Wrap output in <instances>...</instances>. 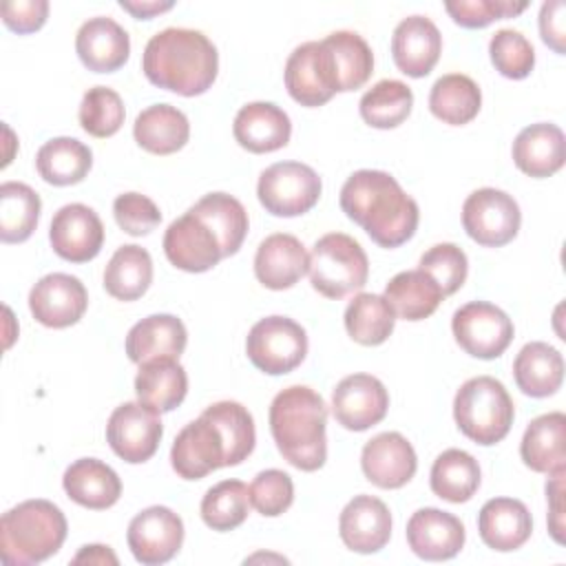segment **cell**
<instances>
[{"label":"cell","instance_id":"cell-19","mask_svg":"<svg viewBox=\"0 0 566 566\" xmlns=\"http://www.w3.org/2000/svg\"><path fill=\"white\" fill-rule=\"evenodd\" d=\"M360 469L378 489H400L416 475L418 458L402 433L385 431L365 442Z\"/></svg>","mask_w":566,"mask_h":566},{"label":"cell","instance_id":"cell-32","mask_svg":"<svg viewBox=\"0 0 566 566\" xmlns=\"http://www.w3.org/2000/svg\"><path fill=\"white\" fill-rule=\"evenodd\" d=\"M135 142L153 155H172L181 150L190 137L188 117L170 104H153L144 108L133 124Z\"/></svg>","mask_w":566,"mask_h":566},{"label":"cell","instance_id":"cell-1","mask_svg":"<svg viewBox=\"0 0 566 566\" xmlns=\"http://www.w3.org/2000/svg\"><path fill=\"white\" fill-rule=\"evenodd\" d=\"M340 210L380 248L407 243L418 228V203L385 170H356L340 188Z\"/></svg>","mask_w":566,"mask_h":566},{"label":"cell","instance_id":"cell-6","mask_svg":"<svg viewBox=\"0 0 566 566\" xmlns=\"http://www.w3.org/2000/svg\"><path fill=\"white\" fill-rule=\"evenodd\" d=\"M307 272L318 294L338 301L367 283L369 261L356 239L343 232H329L314 243Z\"/></svg>","mask_w":566,"mask_h":566},{"label":"cell","instance_id":"cell-53","mask_svg":"<svg viewBox=\"0 0 566 566\" xmlns=\"http://www.w3.org/2000/svg\"><path fill=\"white\" fill-rule=\"evenodd\" d=\"M566 4L562 0H548L539 9V35L555 53L566 51Z\"/></svg>","mask_w":566,"mask_h":566},{"label":"cell","instance_id":"cell-38","mask_svg":"<svg viewBox=\"0 0 566 566\" xmlns=\"http://www.w3.org/2000/svg\"><path fill=\"white\" fill-rule=\"evenodd\" d=\"M480 86L462 73H449L433 82L429 93V111L444 124L464 126L480 113Z\"/></svg>","mask_w":566,"mask_h":566},{"label":"cell","instance_id":"cell-40","mask_svg":"<svg viewBox=\"0 0 566 566\" xmlns=\"http://www.w3.org/2000/svg\"><path fill=\"white\" fill-rule=\"evenodd\" d=\"M429 484L431 491L447 502H469L480 489V464L462 449H447L433 460Z\"/></svg>","mask_w":566,"mask_h":566},{"label":"cell","instance_id":"cell-41","mask_svg":"<svg viewBox=\"0 0 566 566\" xmlns=\"http://www.w3.org/2000/svg\"><path fill=\"white\" fill-rule=\"evenodd\" d=\"M42 201L40 195L22 181L0 186V241L22 243L38 228Z\"/></svg>","mask_w":566,"mask_h":566},{"label":"cell","instance_id":"cell-51","mask_svg":"<svg viewBox=\"0 0 566 566\" xmlns=\"http://www.w3.org/2000/svg\"><path fill=\"white\" fill-rule=\"evenodd\" d=\"M113 214L117 226L130 237H144L153 232L161 221V212L155 201L139 192L119 195L113 201Z\"/></svg>","mask_w":566,"mask_h":566},{"label":"cell","instance_id":"cell-36","mask_svg":"<svg viewBox=\"0 0 566 566\" xmlns=\"http://www.w3.org/2000/svg\"><path fill=\"white\" fill-rule=\"evenodd\" d=\"M382 296L391 305L394 314L398 318H405V321L429 318L444 298L438 283L429 274H424L422 270L398 272L385 285Z\"/></svg>","mask_w":566,"mask_h":566},{"label":"cell","instance_id":"cell-31","mask_svg":"<svg viewBox=\"0 0 566 566\" xmlns=\"http://www.w3.org/2000/svg\"><path fill=\"white\" fill-rule=\"evenodd\" d=\"M513 378L517 389L531 398L553 396L564 382V358L548 343H526L513 360Z\"/></svg>","mask_w":566,"mask_h":566},{"label":"cell","instance_id":"cell-26","mask_svg":"<svg viewBox=\"0 0 566 566\" xmlns=\"http://www.w3.org/2000/svg\"><path fill=\"white\" fill-rule=\"evenodd\" d=\"M480 539L500 553L517 551L533 533V517L524 502L513 497H493L478 513Z\"/></svg>","mask_w":566,"mask_h":566},{"label":"cell","instance_id":"cell-22","mask_svg":"<svg viewBox=\"0 0 566 566\" xmlns=\"http://www.w3.org/2000/svg\"><path fill=\"white\" fill-rule=\"evenodd\" d=\"M442 53V35L424 15H409L398 22L391 35V57L400 73L424 77L433 71Z\"/></svg>","mask_w":566,"mask_h":566},{"label":"cell","instance_id":"cell-52","mask_svg":"<svg viewBox=\"0 0 566 566\" xmlns=\"http://www.w3.org/2000/svg\"><path fill=\"white\" fill-rule=\"evenodd\" d=\"M0 11L7 29L24 35L44 27L49 15V2L46 0H11V2H2Z\"/></svg>","mask_w":566,"mask_h":566},{"label":"cell","instance_id":"cell-12","mask_svg":"<svg viewBox=\"0 0 566 566\" xmlns=\"http://www.w3.org/2000/svg\"><path fill=\"white\" fill-rule=\"evenodd\" d=\"M126 542L139 564H166L179 553L184 544V522L168 506H148L130 520Z\"/></svg>","mask_w":566,"mask_h":566},{"label":"cell","instance_id":"cell-28","mask_svg":"<svg viewBox=\"0 0 566 566\" xmlns=\"http://www.w3.org/2000/svg\"><path fill=\"white\" fill-rule=\"evenodd\" d=\"M515 166L535 179L555 175L566 161V139L559 126L539 122L520 130L513 142Z\"/></svg>","mask_w":566,"mask_h":566},{"label":"cell","instance_id":"cell-16","mask_svg":"<svg viewBox=\"0 0 566 566\" xmlns=\"http://www.w3.org/2000/svg\"><path fill=\"white\" fill-rule=\"evenodd\" d=\"M49 241L60 259L71 263H86L102 250V219L93 208L84 203H66L51 219Z\"/></svg>","mask_w":566,"mask_h":566},{"label":"cell","instance_id":"cell-9","mask_svg":"<svg viewBox=\"0 0 566 566\" xmlns=\"http://www.w3.org/2000/svg\"><path fill=\"white\" fill-rule=\"evenodd\" d=\"M522 212L517 201L497 188H480L464 199V232L484 248H502L517 237Z\"/></svg>","mask_w":566,"mask_h":566},{"label":"cell","instance_id":"cell-2","mask_svg":"<svg viewBox=\"0 0 566 566\" xmlns=\"http://www.w3.org/2000/svg\"><path fill=\"white\" fill-rule=\"evenodd\" d=\"M142 71L150 84L195 97L214 84L219 53L201 31L170 27L148 40L142 55Z\"/></svg>","mask_w":566,"mask_h":566},{"label":"cell","instance_id":"cell-14","mask_svg":"<svg viewBox=\"0 0 566 566\" xmlns=\"http://www.w3.org/2000/svg\"><path fill=\"white\" fill-rule=\"evenodd\" d=\"M285 88L301 106H323L336 95L332 60L323 42L298 44L285 62Z\"/></svg>","mask_w":566,"mask_h":566},{"label":"cell","instance_id":"cell-43","mask_svg":"<svg viewBox=\"0 0 566 566\" xmlns=\"http://www.w3.org/2000/svg\"><path fill=\"white\" fill-rule=\"evenodd\" d=\"M413 106L411 88L400 80H380L376 82L358 104L360 117L374 128H396L400 126Z\"/></svg>","mask_w":566,"mask_h":566},{"label":"cell","instance_id":"cell-55","mask_svg":"<svg viewBox=\"0 0 566 566\" xmlns=\"http://www.w3.org/2000/svg\"><path fill=\"white\" fill-rule=\"evenodd\" d=\"M119 7L128 11L137 20H150L164 11H170L175 2H157V0H119Z\"/></svg>","mask_w":566,"mask_h":566},{"label":"cell","instance_id":"cell-42","mask_svg":"<svg viewBox=\"0 0 566 566\" xmlns=\"http://www.w3.org/2000/svg\"><path fill=\"white\" fill-rule=\"evenodd\" d=\"M396 325V314L385 296L360 292L345 310V329L358 345L374 347L385 343Z\"/></svg>","mask_w":566,"mask_h":566},{"label":"cell","instance_id":"cell-10","mask_svg":"<svg viewBox=\"0 0 566 566\" xmlns=\"http://www.w3.org/2000/svg\"><path fill=\"white\" fill-rule=\"evenodd\" d=\"M455 343L473 358L493 360L506 352L513 340V321L493 303L471 301L455 310L451 318Z\"/></svg>","mask_w":566,"mask_h":566},{"label":"cell","instance_id":"cell-17","mask_svg":"<svg viewBox=\"0 0 566 566\" xmlns=\"http://www.w3.org/2000/svg\"><path fill=\"white\" fill-rule=\"evenodd\" d=\"M387 409L389 394L371 374L345 376L332 391L334 418L349 431H367L387 416Z\"/></svg>","mask_w":566,"mask_h":566},{"label":"cell","instance_id":"cell-7","mask_svg":"<svg viewBox=\"0 0 566 566\" xmlns=\"http://www.w3.org/2000/svg\"><path fill=\"white\" fill-rule=\"evenodd\" d=\"M321 177L301 161H276L259 175L256 197L274 217H298L310 212L321 197Z\"/></svg>","mask_w":566,"mask_h":566},{"label":"cell","instance_id":"cell-47","mask_svg":"<svg viewBox=\"0 0 566 566\" xmlns=\"http://www.w3.org/2000/svg\"><path fill=\"white\" fill-rule=\"evenodd\" d=\"M489 55L495 71L509 80H524L535 66L533 44L515 29H500L489 42Z\"/></svg>","mask_w":566,"mask_h":566},{"label":"cell","instance_id":"cell-39","mask_svg":"<svg viewBox=\"0 0 566 566\" xmlns=\"http://www.w3.org/2000/svg\"><path fill=\"white\" fill-rule=\"evenodd\" d=\"M153 283L150 254L130 243L115 250L104 270V290L117 301H137Z\"/></svg>","mask_w":566,"mask_h":566},{"label":"cell","instance_id":"cell-45","mask_svg":"<svg viewBox=\"0 0 566 566\" xmlns=\"http://www.w3.org/2000/svg\"><path fill=\"white\" fill-rule=\"evenodd\" d=\"M203 413H208L219 427L226 442V467L241 464L254 449L256 431L252 413L234 400H221L210 405Z\"/></svg>","mask_w":566,"mask_h":566},{"label":"cell","instance_id":"cell-23","mask_svg":"<svg viewBox=\"0 0 566 566\" xmlns=\"http://www.w3.org/2000/svg\"><path fill=\"white\" fill-rule=\"evenodd\" d=\"M310 270L305 245L285 232L265 237L254 254V276L268 290H287Z\"/></svg>","mask_w":566,"mask_h":566},{"label":"cell","instance_id":"cell-29","mask_svg":"<svg viewBox=\"0 0 566 566\" xmlns=\"http://www.w3.org/2000/svg\"><path fill=\"white\" fill-rule=\"evenodd\" d=\"M520 455L535 473L566 471V416L551 411L531 420L520 442Z\"/></svg>","mask_w":566,"mask_h":566},{"label":"cell","instance_id":"cell-44","mask_svg":"<svg viewBox=\"0 0 566 566\" xmlns=\"http://www.w3.org/2000/svg\"><path fill=\"white\" fill-rule=\"evenodd\" d=\"M250 506V489L241 480H223L206 491L201 520L208 528L226 533L245 522Z\"/></svg>","mask_w":566,"mask_h":566},{"label":"cell","instance_id":"cell-48","mask_svg":"<svg viewBox=\"0 0 566 566\" xmlns=\"http://www.w3.org/2000/svg\"><path fill=\"white\" fill-rule=\"evenodd\" d=\"M424 274H429L444 296L455 294L462 283L467 281L469 261L462 248L455 243H436L420 256V268Z\"/></svg>","mask_w":566,"mask_h":566},{"label":"cell","instance_id":"cell-54","mask_svg":"<svg viewBox=\"0 0 566 566\" xmlns=\"http://www.w3.org/2000/svg\"><path fill=\"white\" fill-rule=\"evenodd\" d=\"M548 531L557 544H564V471L553 473L546 482Z\"/></svg>","mask_w":566,"mask_h":566},{"label":"cell","instance_id":"cell-3","mask_svg":"<svg viewBox=\"0 0 566 566\" xmlns=\"http://www.w3.org/2000/svg\"><path fill=\"white\" fill-rule=\"evenodd\" d=\"M327 405L314 389L292 385L270 405V431L279 453L301 471H316L327 460Z\"/></svg>","mask_w":566,"mask_h":566},{"label":"cell","instance_id":"cell-30","mask_svg":"<svg viewBox=\"0 0 566 566\" xmlns=\"http://www.w3.org/2000/svg\"><path fill=\"white\" fill-rule=\"evenodd\" d=\"M66 495L91 511H104L113 506L122 495L119 475L97 458L75 460L62 475Z\"/></svg>","mask_w":566,"mask_h":566},{"label":"cell","instance_id":"cell-4","mask_svg":"<svg viewBox=\"0 0 566 566\" xmlns=\"http://www.w3.org/2000/svg\"><path fill=\"white\" fill-rule=\"evenodd\" d=\"M66 531V517L53 502H20L0 520V557L7 566L40 564L62 548Z\"/></svg>","mask_w":566,"mask_h":566},{"label":"cell","instance_id":"cell-27","mask_svg":"<svg viewBox=\"0 0 566 566\" xmlns=\"http://www.w3.org/2000/svg\"><path fill=\"white\" fill-rule=\"evenodd\" d=\"M188 343L186 325L172 314H150L135 323L126 336V354L135 365L155 358H175L184 354Z\"/></svg>","mask_w":566,"mask_h":566},{"label":"cell","instance_id":"cell-11","mask_svg":"<svg viewBox=\"0 0 566 566\" xmlns=\"http://www.w3.org/2000/svg\"><path fill=\"white\" fill-rule=\"evenodd\" d=\"M164 436L159 411L144 402L119 405L106 422V442L128 464L150 460Z\"/></svg>","mask_w":566,"mask_h":566},{"label":"cell","instance_id":"cell-21","mask_svg":"<svg viewBox=\"0 0 566 566\" xmlns=\"http://www.w3.org/2000/svg\"><path fill=\"white\" fill-rule=\"evenodd\" d=\"M338 533L349 551L360 555L378 553L391 537V513L382 500L356 495L340 511Z\"/></svg>","mask_w":566,"mask_h":566},{"label":"cell","instance_id":"cell-37","mask_svg":"<svg viewBox=\"0 0 566 566\" xmlns=\"http://www.w3.org/2000/svg\"><path fill=\"white\" fill-rule=\"evenodd\" d=\"M192 214H197L208 228L217 234L223 259L239 252L243 245V239L248 234V212L239 199L226 192H210L201 197L192 208Z\"/></svg>","mask_w":566,"mask_h":566},{"label":"cell","instance_id":"cell-50","mask_svg":"<svg viewBox=\"0 0 566 566\" xmlns=\"http://www.w3.org/2000/svg\"><path fill=\"white\" fill-rule=\"evenodd\" d=\"M526 7L528 2H513V0H453L444 4L453 22L464 29H484L495 20H504L522 13Z\"/></svg>","mask_w":566,"mask_h":566},{"label":"cell","instance_id":"cell-25","mask_svg":"<svg viewBox=\"0 0 566 566\" xmlns=\"http://www.w3.org/2000/svg\"><path fill=\"white\" fill-rule=\"evenodd\" d=\"M234 139L241 148L263 155L287 146L292 135L290 117L272 102H250L239 108L232 124Z\"/></svg>","mask_w":566,"mask_h":566},{"label":"cell","instance_id":"cell-20","mask_svg":"<svg viewBox=\"0 0 566 566\" xmlns=\"http://www.w3.org/2000/svg\"><path fill=\"white\" fill-rule=\"evenodd\" d=\"M467 533L460 517L453 513L424 506L418 509L407 522L409 548L427 562H444L455 557L464 546Z\"/></svg>","mask_w":566,"mask_h":566},{"label":"cell","instance_id":"cell-49","mask_svg":"<svg viewBox=\"0 0 566 566\" xmlns=\"http://www.w3.org/2000/svg\"><path fill=\"white\" fill-rule=\"evenodd\" d=\"M294 502L292 478L281 469H265L256 473L250 484V504L265 517L285 513Z\"/></svg>","mask_w":566,"mask_h":566},{"label":"cell","instance_id":"cell-24","mask_svg":"<svg viewBox=\"0 0 566 566\" xmlns=\"http://www.w3.org/2000/svg\"><path fill=\"white\" fill-rule=\"evenodd\" d=\"M75 51L82 64L93 73H113L130 55V38L113 18H91L75 35Z\"/></svg>","mask_w":566,"mask_h":566},{"label":"cell","instance_id":"cell-5","mask_svg":"<svg viewBox=\"0 0 566 566\" xmlns=\"http://www.w3.org/2000/svg\"><path fill=\"white\" fill-rule=\"evenodd\" d=\"M513 400L493 376L469 378L453 398L458 429L475 444L491 447L506 438L513 424Z\"/></svg>","mask_w":566,"mask_h":566},{"label":"cell","instance_id":"cell-8","mask_svg":"<svg viewBox=\"0 0 566 566\" xmlns=\"http://www.w3.org/2000/svg\"><path fill=\"white\" fill-rule=\"evenodd\" d=\"M245 354L263 374L281 376L305 360L307 334L287 316H265L250 327Z\"/></svg>","mask_w":566,"mask_h":566},{"label":"cell","instance_id":"cell-35","mask_svg":"<svg viewBox=\"0 0 566 566\" xmlns=\"http://www.w3.org/2000/svg\"><path fill=\"white\" fill-rule=\"evenodd\" d=\"M93 166V153L75 137H53L35 155L38 175L53 186L80 184Z\"/></svg>","mask_w":566,"mask_h":566},{"label":"cell","instance_id":"cell-18","mask_svg":"<svg viewBox=\"0 0 566 566\" xmlns=\"http://www.w3.org/2000/svg\"><path fill=\"white\" fill-rule=\"evenodd\" d=\"M164 252L175 268L192 274L208 272L223 259L217 234L190 210L168 226Z\"/></svg>","mask_w":566,"mask_h":566},{"label":"cell","instance_id":"cell-34","mask_svg":"<svg viewBox=\"0 0 566 566\" xmlns=\"http://www.w3.org/2000/svg\"><path fill=\"white\" fill-rule=\"evenodd\" d=\"M329 53L336 93L360 88L374 73V53L354 31H334L321 40Z\"/></svg>","mask_w":566,"mask_h":566},{"label":"cell","instance_id":"cell-33","mask_svg":"<svg viewBox=\"0 0 566 566\" xmlns=\"http://www.w3.org/2000/svg\"><path fill=\"white\" fill-rule=\"evenodd\" d=\"M137 400L159 413L179 407L188 394L186 369L175 358H155L139 365L135 376Z\"/></svg>","mask_w":566,"mask_h":566},{"label":"cell","instance_id":"cell-56","mask_svg":"<svg viewBox=\"0 0 566 566\" xmlns=\"http://www.w3.org/2000/svg\"><path fill=\"white\" fill-rule=\"evenodd\" d=\"M73 564H117V555L111 551V546H104V544H88V546H82L80 553L71 559Z\"/></svg>","mask_w":566,"mask_h":566},{"label":"cell","instance_id":"cell-15","mask_svg":"<svg viewBox=\"0 0 566 566\" xmlns=\"http://www.w3.org/2000/svg\"><path fill=\"white\" fill-rule=\"evenodd\" d=\"M88 307V294L77 276L53 272L42 276L29 292V310L44 327L75 325Z\"/></svg>","mask_w":566,"mask_h":566},{"label":"cell","instance_id":"cell-46","mask_svg":"<svg viewBox=\"0 0 566 566\" xmlns=\"http://www.w3.org/2000/svg\"><path fill=\"white\" fill-rule=\"evenodd\" d=\"M77 117L88 135L104 139L122 128L126 111L119 93L108 86H93L84 93Z\"/></svg>","mask_w":566,"mask_h":566},{"label":"cell","instance_id":"cell-13","mask_svg":"<svg viewBox=\"0 0 566 566\" xmlns=\"http://www.w3.org/2000/svg\"><path fill=\"white\" fill-rule=\"evenodd\" d=\"M170 464L184 480H201L226 467V442L208 413H201L177 433L170 449Z\"/></svg>","mask_w":566,"mask_h":566}]
</instances>
